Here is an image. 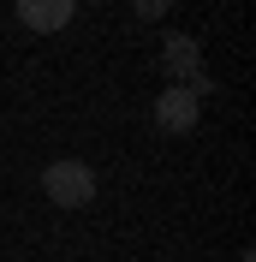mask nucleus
Returning <instances> with one entry per match:
<instances>
[{
    "label": "nucleus",
    "instance_id": "nucleus-1",
    "mask_svg": "<svg viewBox=\"0 0 256 262\" xmlns=\"http://www.w3.org/2000/svg\"><path fill=\"white\" fill-rule=\"evenodd\" d=\"M42 191L54 209H90L96 203V167L90 161H48L42 167Z\"/></svg>",
    "mask_w": 256,
    "mask_h": 262
},
{
    "label": "nucleus",
    "instance_id": "nucleus-2",
    "mask_svg": "<svg viewBox=\"0 0 256 262\" xmlns=\"http://www.w3.org/2000/svg\"><path fill=\"white\" fill-rule=\"evenodd\" d=\"M197 66H203V48H197V36H167V72H173V78L185 83L191 96H208L215 83H208Z\"/></svg>",
    "mask_w": 256,
    "mask_h": 262
},
{
    "label": "nucleus",
    "instance_id": "nucleus-3",
    "mask_svg": "<svg viewBox=\"0 0 256 262\" xmlns=\"http://www.w3.org/2000/svg\"><path fill=\"white\" fill-rule=\"evenodd\" d=\"M197 101H203V96H191L185 83H167L161 101H155V125L161 131H191L197 125Z\"/></svg>",
    "mask_w": 256,
    "mask_h": 262
},
{
    "label": "nucleus",
    "instance_id": "nucleus-4",
    "mask_svg": "<svg viewBox=\"0 0 256 262\" xmlns=\"http://www.w3.org/2000/svg\"><path fill=\"white\" fill-rule=\"evenodd\" d=\"M72 12H78V0H18V18H24L36 36L66 30V24H72Z\"/></svg>",
    "mask_w": 256,
    "mask_h": 262
},
{
    "label": "nucleus",
    "instance_id": "nucleus-5",
    "mask_svg": "<svg viewBox=\"0 0 256 262\" xmlns=\"http://www.w3.org/2000/svg\"><path fill=\"white\" fill-rule=\"evenodd\" d=\"M131 12H137V18H167L173 0H131Z\"/></svg>",
    "mask_w": 256,
    "mask_h": 262
}]
</instances>
